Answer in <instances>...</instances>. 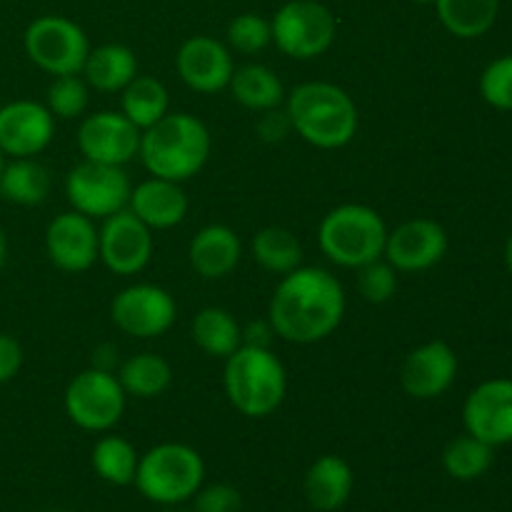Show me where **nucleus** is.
Segmentation results:
<instances>
[{
    "label": "nucleus",
    "mask_w": 512,
    "mask_h": 512,
    "mask_svg": "<svg viewBox=\"0 0 512 512\" xmlns=\"http://www.w3.org/2000/svg\"><path fill=\"white\" fill-rule=\"evenodd\" d=\"M343 315L345 293L338 278L323 268L303 265L283 275L268 310L275 335L300 345L318 343L333 335Z\"/></svg>",
    "instance_id": "nucleus-1"
},
{
    "label": "nucleus",
    "mask_w": 512,
    "mask_h": 512,
    "mask_svg": "<svg viewBox=\"0 0 512 512\" xmlns=\"http://www.w3.org/2000/svg\"><path fill=\"white\" fill-rule=\"evenodd\" d=\"M138 155L150 175L183 183L208 163L210 133L195 115L168 113L140 133Z\"/></svg>",
    "instance_id": "nucleus-2"
},
{
    "label": "nucleus",
    "mask_w": 512,
    "mask_h": 512,
    "mask_svg": "<svg viewBox=\"0 0 512 512\" xmlns=\"http://www.w3.org/2000/svg\"><path fill=\"white\" fill-rule=\"evenodd\" d=\"M290 125L305 143L323 150L348 145L358 133V108L343 88L333 83H303L285 100Z\"/></svg>",
    "instance_id": "nucleus-3"
},
{
    "label": "nucleus",
    "mask_w": 512,
    "mask_h": 512,
    "mask_svg": "<svg viewBox=\"0 0 512 512\" xmlns=\"http://www.w3.org/2000/svg\"><path fill=\"white\" fill-rule=\"evenodd\" d=\"M225 395L245 418H268L280 408L288 390L285 368L270 348L240 345L225 358Z\"/></svg>",
    "instance_id": "nucleus-4"
},
{
    "label": "nucleus",
    "mask_w": 512,
    "mask_h": 512,
    "mask_svg": "<svg viewBox=\"0 0 512 512\" xmlns=\"http://www.w3.org/2000/svg\"><path fill=\"white\" fill-rule=\"evenodd\" d=\"M388 228L378 210L368 205H338L318 228L320 250L340 268H363L385 253Z\"/></svg>",
    "instance_id": "nucleus-5"
},
{
    "label": "nucleus",
    "mask_w": 512,
    "mask_h": 512,
    "mask_svg": "<svg viewBox=\"0 0 512 512\" xmlns=\"http://www.w3.org/2000/svg\"><path fill=\"white\" fill-rule=\"evenodd\" d=\"M205 463L190 445L160 443L138 460L135 488L158 505L185 503L203 488Z\"/></svg>",
    "instance_id": "nucleus-6"
},
{
    "label": "nucleus",
    "mask_w": 512,
    "mask_h": 512,
    "mask_svg": "<svg viewBox=\"0 0 512 512\" xmlns=\"http://www.w3.org/2000/svg\"><path fill=\"white\" fill-rule=\"evenodd\" d=\"M275 48L295 60H313L328 53L338 23L328 5L318 0H288L270 20Z\"/></svg>",
    "instance_id": "nucleus-7"
},
{
    "label": "nucleus",
    "mask_w": 512,
    "mask_h": 512,
    "mask_svg": "<svg viewBox=\"0 0 512 512\" xmlns=\"http://www.w3.org/2000/svg\"><path fill=\"white\" fill-rule=\"evenodd\" d=\"M25 53L30 63L50 75H78L88 60L90 43L85 30L63 15H40L25 28Z\"/></svg>",
    "instance_id": "nucleus-8"
},
{
    "label": "nucleus",
    "mask_w": 512,
    "mask_h": 512,
    "mask_svg": "<svg viewBox=\"0 0 512 512\" xmlns=\"http://www.w3.org/2000/svg\"><path fill=\"white\" fill-rule=\"evenodd\" d=\"M123 410L125 390L108 370H83L65 388V413L78 428L90 433H105L118 425Z\"/></svg>",
    "instance_id": "nucleus-9"
},
{
    "label": "nucleus",
    "mask_w": 512,
    "mask_h": 512,
    "mask_svg": "<svg viewBox=\"0 0 512 512\" xmlns=\"http://www.w3.org/2000/svg\"><path fill=\"white\" fill-rule=\"evenodd\" d=\"M128 173L123 165H105L83 160L65 178V195L73 210L93 220H105L118 210L128 208L130 200Z\"/></svg>",
    "instance_id": "nucleus-10"
},
{
    "label": "nucleus",
    "mask_w": 512,
    "mask_h": 512,
    "mask_svg": "<svg viewBox=\"0 0 512 512\" xmlns=\"http://www.w3.org/2000/svg\"><path fill=\"white\" fill-rule=\"evenodd\" d=\"M178 315L173 295L160 285L138 283L130 288L120 290L110 303V318L123 330L125 335L133 338H160L168 333Z\"/></svg>",
    "instance_id": "nucleus-11"
},
{
    "label": "nucleus",
    "mask_w": 512,
    "mask_h": 512,
    "mask_svg": "<svg viewBox=\"0 0 512 512\" xmlns=\"http://www.w3.org/2000/svg\"><path fill=\"white\" fill-rule=\"evenodd\" d=\"M153 235L143 220L135 218L128 208L118 210L103 220L98 230V258L115 275H135L150 263Z\"/></svg>",
    "instance_id": "nucleus-12"
},
{
    "label": "nucleus",
    "mask_w": 512,
    "mask_h": 512,
    "mask_svg": "<svg viewBox=\"0 0 512 512\" xmlns=\"http://www.w3.org/2000/svg\"><path fill=\"white\" fill-rule=\"evenodd\" d=\"M463 423L483 443H512V380L493 378L480 383L463 405Z\"/></svg>",
    "instance_id": "nucleus-13"
},
{
    "label": "nucleus",
    "mask_w": 512,
    "mask_h": 512,
    "mask_svg": "<svg viewBox=\"0 0 512 512\" xmlns=\"http://www.w3.org/2000/svg\"><path fill=\"white\" fill-rule=\"evenodd\" d=\"M78 148L93 163L125 165L138 155L140 130L123 113L100 110L80 123Z\"/></svg>",
    "instance_id": "nucleus-14"
},
{
    "label": "nucleus",
    "mask_w": 512,
    "mask_h": 512,
    "mask_svg": "<svg viewBox=\"0 0 512 512\" xmlns=\"http://www.w3.org/2000/svg\"><path fill=\"white\" fill-rule=\"evenodd\" d=\"M55 118L48 105L13 100L0 105V150L10 158H35L50 145Z\"/></svg>",
    "instance_id": "nucleus-15"
},
{
    "label": "nucleus",
    "mask_w": 512,
    "mask_h": 512,
    "mask_svg": "<svg viewBox=\"0 0 512 512\" xmlns=\"http://www.w3.org/2000/svg\"><path fill=\"white\" fill-rule=\"evenodd\" d=\"M448 253V233L440 223L428 218H415L408 223L398 225L385 240L383 258L400 273H420L440 260Z\"/></svg>",
    "instance_id": "nucleus-16"
},
{
    "label": "nucleus",
    "mask_w": 512,
    "mask_h": 512,
    "mask_svg": "<svg viewBox=\"0 0 512 512\" xmlns=\"http://www.w3.org/2000/svg\"><path fill=\"white\" fill-rule=\"evenodd\" d=\"M458 355L445 340H430L405 355L400 385L415 400H435L455 383Z\"/></svg>",
    "instance_id": "nucleus-17"
},
{
    "label": "nucleus",
    "mask_w": 512,
    "mask_h": 512,
    "mask_svg": "<svg viewBox=\"0 0 512 512\" xmlns=\"http://www.w3.org/2000/svg\"><path fill=\"white\" fill-rule=\"evenodd\" d=\"M45 250L55 268L65 273H83L98 260V228L93 218L68 210L50 220L45 230Z\"/></svg>",
    "instance_id": "nucleus-18"
},
{
    "label": "nucleus",
    "mask_w": 512,
    "mask_h": 512,
    "mask_svg": "<svg viewBox=\"0 0 512 512\" xmlns=\"http://www.w3.org/2000/svg\"><path fill=\"white\" fill-rule=\"evenodd\" d=\"M180 80L195 93H220L233 78V55L220 40L208 35H193L180 45L175 55Z\"/></svg>",
    "instance_id": "nucleus-19"
},
{
    "label": "nucleus",
    "mask_w": 512,
    "mask_h": 512,
    "mask_svg": "<svg viewBox=\"0 0 512 512\" xmlns=\"http://www.w3.org/2000/svg\"><path fill=\"white\" fill-rule=\"evenodd\" d=\"M128 210L150 230L175 228L188 215V198L180 183L165 178H148L130 190Z\"/></svg>",
    "instance_id": "nucleus-20"
},
{
    "label": "nucleus",
    "mask_w": 512,
    "mask_h": 512,
    "mask_svg": "<svg viewBox=\"0 0 512 512\" xmlns=\"http://www.w3.org/2000/svg\"><path fill=\"white\" fill-rule=\"evenodd\" d=\"M190 265L205 280L228 278L240 263V238L228 225H205L190 243Z\"/></svg>",
    "instance_id": "nucleus-21"
},
{
    "label": "nucleus",
    "mask_w": 512,
    "mask_h": 512,
    "mask_svg": "<svg viewBox=\"0 0 512 512\" xmlns=\"http://www.w3.org/2000/svg\"><path fill=\"white\" fill-rule=\"evenodd\" d=\"M353 485V468L338 455H323L310 465L308 475H305V498H308L310 508L333 512L348 503Z\"/></svg>",
    "instance_id": "nucleus-22"
},
{
    "label": "nucleus",
    "mask_w": 512,
    "mask_h": 512,
    "mask_svg": "<svg viewBox=\"0 0 512 512\" xmlns=\"http://www.w3.org/2000/svg\"><path fill=\"white\" fill-rule=\"evenodd\" d=\"M85 83L103 93L123 90L138 75V58L128 45L105 43L100 48H90L88 60L83 65Z\"/></svg>",
    "instance_id": "nucleus-23"
},
{
    "label": "nucleus",
    "mask_w": 512,
    "mask_h": 512,
    "mask_svg": "<svg viewBox=\"0 0 512 512\" xmlns=\"http://www.w3.org/2000/svg\"><path fill=\"white\" fill-rule=\"evenodd\" d=\"M228 88L243 108L260 110V113L278 108L285 100L283 83L268 65L250 63L243 65V68H235Z\"/></svg>",
    "instance_id": "nucleus-24"
},
{
    "label": "nucleus",
    "mask_w": 512,
    "mask_h": 512,
    "mask_svg": "<svg viewBox=\"0 0 512 512\" xmlns=\"http://www.w3.org/2000/svg\"><path fill=\"white\" fill-rule=\"evenodd\" d=\"M433 5L443 28L463 40L488 33L500 10V0H435Z\"/></svg>",
    "instance_id": "nucleus-25"
},
{
    "label": "nucleus",
    "mask_w": 512,
    "mask_h": 512,
    "mask_svg": "<svg viewBox=\"0 0 512 512\" xmlns=\"http://www.w3.org/2000/svg\"><path fill=\"white\" fill-rule=\"evenodd\" d=\"M50 173L35 158H13L0 170V198L15 205H40L50 195Z\"/></svg>",
    "instance_id": "nucleus-26"
},
{
    "label": "nucleus",
    "mask_w": 512,
    "mask_h": 512,
    "mask_svg": "<svg viewBox=\"0 0 512 512\" xmlns=\"http://www.w3.org/2000/svg\"><path fill=\"white\" fill-rule=\"evenodd\" d=\"M120 105H123L120 113L143 133V130H148L150 125H155L160 118L168 115L170 98L160 80L150 78V75H135L123 88Z\"/></svg>",
    "instance_id": "nucleus-27"
},
{
    "label": "nucleus",
    "mask_w": 512,
    "mask_h": 512,
    "mask_svg": "<svg viewBox=\"0 0 512 512\" xmlns=\"http://www.w3.org/2000/svg\"><path fill=\"white\" fill-rule=\"evenodd\" d=\"M193 343L213 358H228L243 345V328L223 308H203L193 320Z\"/></svg>",
    "instance_id": "nucleus-28"
},
{
    "label": "nucleus",
    "mask_w": 512,
    "mask_h": 512,
    "mask_svg": "<svg viewBox=\"0 0 512 512\" xmlns=\"http://www.w3.org/2000/svg\"><path fill=\"white\" fill-rule=\"evenodd\" d=\"M118 383L123 385L125 395L135 398H158L173 383V368L165 358L155 353H138L125 360L118 368Z\"/></svg>",
    "instance_id": "nucleus-29"
},
{
    "label": "nucleus",
    "mask_w": 512,
    "mask_h": 512,
    "mask_svg": "<svg viewBox=\"0 0 512 512\" xmlns=\"http://www.w3.org/2000/svg\"><path fill=\"white\" fill-rule=\"evenodd\" d=\"M253 255L268 273L288 275L303 263V245L290 230L263 228L253 238Z\"/></svg>",
    "instance_id": "nucleus-30"
},
{
    "label": "nucleus",
    "mask_w": 512,
    "mask_h": 512,
    "mask_svg": "<svg viewBox=\"0 0 512 512\" xmlns=\"http://www.w3.org/2000/svg\"><path fill=\"white\" fill-rule=\"evenodd\" d=\"M140 455L135 453L133 445L118 435H105L95 443L90 463H93L95 475L110 485H130L135 480Z\"/></svg>",
    "instance_id": "nucleus-31"
},
{
    "label": "nucleus",
    "mask_w": 512,
    "mask_h": 512,
    "mask_svg": "<svg viewBox=\"0 0 512 512\" xmlns=\"http://www.w3.org/2000/svg\"><path fill=\"white\" fill-rule=\"evenodd\" d=\"M495 448L493 445L483 443L475 435H460V438L450 440L448 448L443 453V465L448 470L450 478L455 480H478L480 475H485L493 465Z\"/></svg>",
    "instance_id": "nucleus-32"
},
{
    "label": "nucleus",
    "mask_w": 512,
    "mask_h": 512,
    "mask_svg": "<svg viewBox=\"0 0 512 512\" xmlns=\"http://www.w3.org/2000/svg\"><path fill=\"white\" fill-rule=\"evenodd\" d=\"M88 108V83L78 75H58L48 88V110L53 118H80Z\"/></svg>",
    "instance_id": "nucleus-33"
},
{
    "label": "nucleus",
    "mask_w": 512,
    "mask_h": 512,
    "mask_svg": "<svg viewBox=\"0 0 512 512\" xmlns=\"http://www.w3.org/2000/svg\"><path fill=\"white\" fill-rule=\"evenodd\" d=\"M228 43L233 45L238 53L253 55L268 48L273 43V30H270V20L258 13H240L230 20L228 25Z\"/></svg>",
    "instance_id": "nucleus-34"
},
{
    "label": "nucleus",
    "mask_w": 512,
    "mask_h": 512,
    "mask_svg": "<svg viewBox=\"0 0 512 512\" xmlns=\"http://www.w3.org/2000/svg\"><path fill=\"white\" fill-rule=\"evenodd\" d=\"M398 270L388 260H373V263L358 268V290L368 303L383 305L398 290Z\"/></svg>",
    "instance_id": "nucleus-35"
},
{
    "label": "nucleus",
    "mask_w": 512,
    "mask_h": 512,
    "mask_svg": "<svg viewBox=\"0 0 512 512\" xmlns=\"http://www.w3.org/2000/svg\"><path fill=\"white\" fill-rule=\"evenodd\" d=\"M480 95L498 110H512V55L493 60L480 75Z\"/></svg>",
    "instance_id": "nucleus-36"
},
{
    "label": "nucleus",
    "mask_w": 512,
    "mask_h": 512,
    "mask_svg": "<svg viewBox=\"0 0 512 512\" xmlns=\"http://www.w3.org/2000/svg\"><path fill=\"white\" fill-rule=\"evenodd\" d=\"M195 498V512H240L243 498L238 490L228 483H215L208 488H200Z\"/></svg>",
    "instance_id": "nucleus-37"
},
{
    "label": "nucleus",
    "mask_w": 512,
    "mask_h": 512,
    "mask_svg": "<svg viewBox=\"0 0 512 512\" xmlns=\"http://www.w3.org/2000/svg\"><path fill=\"white\" fill-rule=\"evenodd\" d=\"M23 368V348L13 335L0 333V385L10 383Z\"/></svg>",
    "instance_id": "nucleus-38"
},
{
    "label": "nucleus",
    "mask_w": 512,
    "mask_h": 512,
    "mask_svg": "<svg viewBox=\"0 0 512 512\" xmlns=\"http://www.w3.org/2000/svg\"><path fill=\"white\" fill-rule=\"evenodd\" d=\"M290 130H293V125H290L288 113H280L278 108L265 110V115L258 123L260 138L268 140V143H278V140H283Z\"/></svg>",
    "instance_id": "nucleus-39"
},
{
    "label": "nucleus",
    "mask_w": 512,
    "mask_h": 512,
    "mask_svg": "<svg viewBox=\"0 0 512 512\" xmlns=\"http://www.w3.org/2000/svg\"><path fill=\"white\" fill-rule=\"evenodd\" d=\"M275 330L270 320H255L243 328V345H253V348H270Z\"/></svg>",
    "instance_id": "nucleus-40"
},
{
    "label": "nucleus",
    "mask_w": 512,
    "mask_h": 512,
    "mask_svg": "<svg viewBox=\"0 0 512 512\" xmlns=\"http://www.w3.org/2000/svg\"><path fill=\"white\" fill-rule=\"evenodd\" d=\"M5 258H8V240H5V233L0 230V270H3Z\"/></svg>",
    "instance_id": "nucleus-41"
},
{
    "label": "nucleus",
    "mask_w": 512,
    "mask_h": 512,
    "mask_svg": "<svg viewBox=\"0 0 512 512\" xmlns=\"http://www.w3.org/2000/svg\"><path fill=\"white\" fill-rule=\"evenodd\" d=\"M505 263H508V268L512 273V235L508 238V243H505Z\"/></svg>",
    "instance_id": "nucleus-42"
},
{
    "label": "nucleus",
    "mask_w": 512,
    "mask_h": 512,
    "mask_svg": "<svg viewBox=\"0 0 512 512\" xmlns=\"http://www.w3.org/2000/svg\"><path fill=\"white\" fill-rule=\"evenodd\" d=\"M413 3H418V5H433L435 0H413Z\"/></svg>",
    "instance_id": "nucleus-43"
},
{
    "label": "nucleus",
    "mask_w": 512,
    "mask_h": 512,
    "mask_svg": "<svg viewBox=\"0 0 512 512\" xmlns=\"http://www.w3.org/2000/svg\"><path fill=\"white\" fill-rule=\"evenodd\" d=\"M3 165H5V155H3V150H0V170H3Z\"/></svg>",
    "instance_id": "nucleus-44"
},
{
    "label": "nucleus",
    "mask_w": 512,
    "mask_h": 512,
    "mask_svg": "<svg viewBox=\"0 0 512 512\" xmlns=\"http://www.w3.org/2000/svg\"><path fill=\"white\" fill-rule=\"evenodd\" d=\"M180 512H195V510H180Z\"/></svg>",
    "instance_id": "nucleus-45"
}]
</instances>
